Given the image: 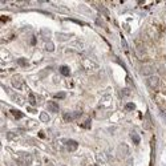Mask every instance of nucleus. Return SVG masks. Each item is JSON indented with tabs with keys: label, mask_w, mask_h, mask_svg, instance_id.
I'll return each mask as SVG.
<instances>
[{
	"label": "nucleus",
	"mask_w": 166,
	"mask_h": 166,
	"mask_svg": "<svg viewBox=\"0 0 166 166\" xmlns=\"http://www.w3.org/2000/svg\"><path fill=\"white\" fill-rule=\"evenodd\" d=\"M64 97H65V93H64V92H60V93L55 94V98H64Z\"/></svg>",
	"instance_id": "obj_16"
},
{
	"label": "nucleus",
	"mask_w": 166,
	"mask_h": 166,
	"mask_svg": "<svg viewBox=\"0 0 166 166\" xmlns=\"http://www.w3.org/2000/svg\"><path fill=\"white\" fill-rule=\"evenodd\" d=\"M128 152H129V149H128L126 145H120V148H118V155L120 157H125V155H128Z\"/></svg>",
	"instance_id": "obj_7"
},
{
	"label": "nucleus",
	"mask_w": 166,
	"mask_h": 166,
	"mask_svg": "<svg viewBox=\"0 0 166 166\" xmlns=\"http://www.w3.org/2000/svg\"><path fill=\"white\" fill-rule=\"evenodd\" d=\"M136 55L140 60L146 59V51H145V47H143L142 44H137L136 45Z\"/></svg>",
	"instance_id": "obj_1"
},
{
	"label": "nucleus",
	"mask_w": 166,
	"mask_h": 166,
	"mask_svg": "<svg viewBox=\"0 0 166 166\" xmlns=\"http://www.w3.org/2000/svg\"><path fill=\"white\" fill-rule=\"evenodd\" d=\"M40 120L44 121V122H48V121H49V116H48L47 113H41L40 114Z\"/></svg>",
	"instance_id": "obj_11"
},
{
	"label": "nucleus",
	"mask_w": 166,
	"mask_h": 166,
	"mask_svg": "<svg viewBox=\"0 0 166 166\" xmlns=\"http://www.w3.org/2000/svg\"><path fill=\"white\" fill-rule=\"evenodd\" d=\"M132 138H133V142L134 143H138L140 142V137L136 134V133H132Z\"/></svg>",
	"instance_id": "obj_14"
},
{
	"label": "nucleus",
	"mask_w": 166,
	"mask_h": 166,
	"mask_svg": "<svg viewBox=\"0 0 166 166\" xmlns=\"http://www.w3.org/2000/svg\"><path fill=\"white\" fill-rule=\"evenodd\" d=\"M60 72H61L64 76H69V73H71V71H69V68H68V66H65V65L60 68Z\"/></svg>",
	"instance_id": "obj_10"
},
{
	"label": "nucleus",
	"mask_w": 166,
	"mask_h": 166,
	"mask_svg": "<svg viewBox=\"0 0 166 166\" xmlns=\"http://www.w3.org/2000/svg\"><path fill=\"white\" fill-rule=\"evenodd\" d=\"M48 109L51 112H53V113H57V112H59V105L56 103H53V101H49V103H48Z\"/></svg>",
	"instance_id": "obj_8"
},
{
	"label": "nucleus",
	"mask_w": 166,
	"mask_h": 166,
	"mask_svg": "<svg viewBox=\"0 0 166 166\" xmlns=\"http://www.w3.org/2000/svg\"><path fill=\"white\" fill-rule=\"evenodd\" d=\"M11 113L15 116V118H16V120H20L21 117H23V113H21V112H19V110H16V109H12V110H11Z\"/></svg>",
	"instance_id": "obj_9"
},
{
	"label": "nucleus",
	"mask_w": 166,
	"mask_h": 166,
	"mask_svg": "<svg viewBox=\"0 0 166 166\" xmlns=\"http://www.w3.org/2000/svg\"><path fill=\"white\" fill-rule=\"evenodd\" d=\"M31 44H36V39H35V37H32V40H31Z\"/></svg>",
	"instance_id": "obj_18"
},
{
	"label": "nucleus",
	"mask_w": 166,
	"mask_h": 166,
	"mask_svg": "<svg viewBox=\"0 0 166 166\" xmlns=\"http://www.w3.org/2000/svg\"><path fill=\"white\" fill-rule=\"evenodd\" d=\"M2 20L5 21V20H8V17H7V16H2Z\"/></svg>",
	"instance_id": "obj_19"
},
{
	"label": "nucleus",
	"mask_w": 166,
	"mask_h": 166,
	"mask_svg": "<svg viewBox=\"0 0 166 166\" xmlns=\"http://www.w3.org/2000/svg\"><path fill=\"white\" fill-rule=\"evenodd\" d=\"M17 64H19V65H23V66H25V65H27V60H25V59H19L17 60Z\"/></svg>",
	"instance_id": "obj_15"
},
{
	"label": "nucleus",
	"mask_w": 166,
	"mask_h": 166,
	"mask_svg": "<svg viewBox=\"0 0 166 166\" xmlns=\"http://www.w3.org/2000/svg\"><path fill=\"white\" fill-rule=\"evenodd\" d=\"M136 108V105L133 104V103H129V104H126V106H125V109L126 110H133Z\"/></svg>",
	"instance_id": "obj_13"
},
{
	"label": "nucleus",
	"mask_w": 166,
	"mask_h": 166,
	"mask_svg": "<svg viewBox=\"0 0 166 166\" xmlns=\"http://www.w3.org/2000/svg\"><path fill=\"white\" fill-rule=\"evenodd\" d=\"M29 103H31L32 105L36 104V100H35V96H33V94H29Z\"/></svg>",
	"instance_id": "obj_17"
},
{
	"label": "nucleus",
	"mask_w": 166,
	"mask_h": 166,
	"mask_svg": "<svg viewBox=\"0 0 166 166\" xmlns=\"http://www.w3.org/2000/svg\"><path fill=\"white\" fill-rule=\"evenodd\" d=\"M17 164H19V166H29V164H31V155L29 154H24L21 158L17 159Z\"/></svg>",
	"instance_id": "obj_3"
},
{
	"label": "nucleus",
	"mask_w": 166,
	"mask_h": 166,
	"mask_svg": "<svg viewBox=\"0 0 166 166\" xmlns=\"http://www.w3.org/2000/svg\"><path fill=\"white\" fill-rule=\"evenodd\" d=\"M148 84H149V87L153 88V89L158 88V85H159V78L157 77V76H152V77H149V80H148Z\"/></svg>",
	"instance_id": "obj_4"
},
{
	"label": "nucleus",
	"mask_w": 166,
	"mask_h": 166,
	"mask_svg": "<svg viewBox=\"0 0 166 166\" xmlns=\"http://www.w3.org/2000/svg\"><path fill=\"white\" fill-rule=\"evenodd\" d=\"M94 166H98V165H94Z\"/></svg>",
	"instance_id": "obj_20"
},
{
	"label": "nucleus",
	"mask_w": 166,
	"mask_h": 166,
	"mask_svg": "<svg viewBox=\"0 0 166 166\" xmlns=\"http://www.w3.org/2000/svg\"><path fill=\"white\" fill-rule=\"evenodd\" d=\"M77 146H78V143L76 141H73V140H68L66 141V148H68L69 152H75L77 149Z\"/></svg>",
	"instance_id": "obj_5"
},
{
	"label": "nucleus",
	"mask_w": 166,
	"mask_h": 166,
	"mask_svg": "<svg viewBox=\"0 0 166 166\" xmlns=\"http://www.w3.org/2000/svg\"><path fill=\"white\" fill-rule=\"evenodd\" d=\"M141 73L143 76H150L152 73H153V68H152V65H143L142 68H141Z\"/></svg>",
	"instance_id": "obj_6"
},
{
	"label": "nucleus",
	"mask_w": 166,
	"mask_h": 166,
	"mask_svg": "<svg viewBox=\"0 0 166 166\" xmlns=\"http://www.w3.org/2000/svg\"><path fill=\"white\" fill-rule=\"evenodd\" d=\"M11 82H12V85H14V88H16V89H21V88H23V84H24L21 76H19V75L14 76L12 80H11Z\"/></svg>",
	"instance_id": "obj_2"
},
{
	"label": "nucleus",
	"mask_w": 166,
	"mask_h": 166,
	"mask_svg": "<svg viewBox=\"0 0 166 166\" xmlns=\"http://www.w3.org/2000/svg\"><path fill=\"white\" fill-rule=\"evenodd\" d=\"M45 49H47V51H49V52H52V51L55 49V45H53L52 43H47V45H45Z\"/></svg>",
	"instance_id": "obj_12"
}]
</instances>
